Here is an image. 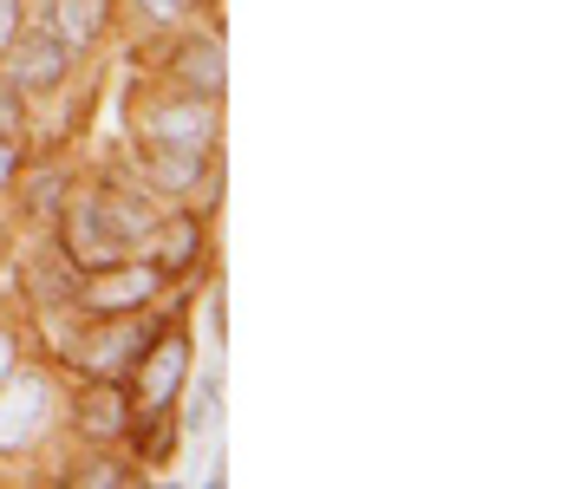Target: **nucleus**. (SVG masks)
<instances>
[{"label":"nucleus","instance_id":"nucleus-1","mask_svg":"<svg viewBox=\"0 0 561 489\" xmlns=\"http://www.w3.org/2000/svg\"><path fill=\"white\" fill-rule=\"evenodd\" d=\"M46 418H53V385L33 379V372H7L0 379V451H33L46 438Z\"/></svg>","mask_w":561,"mask_h":489},{"label":"nucleus","instance_id":"nucleus-2","mask_svg":"<svg viewBox=\"0 0 561 489\" xmlns=\"http://www.w3.org/2000/svg\"><path fill=\"white\" fill-rule=\"evenodd\" d=\"M138 398L144 411H170L176 405V392L190 385V339L183 333H163V339H150L138 352Z\"/></svg>","mask_w":561,"mask_h":489},{"label":"nucleus","instance_id":"nucleus-3","mask_svg":"<svg viewBox=\"0 0 561 489\" xmlns=\"http://www.w3.org/2000/svg\"><path fill=\"white\" fill-rule=\"evenodd\" d=\"M157 288H163V275L150 261H112V268H92L79 301L92 314H138L144 301H157Z\"/></svg>","mask_w":561,"mask_h":489},{"label":"nucleus","instance_id":"nucleus-4","mask_svg":"<svg viewBox=\"0 0 561 489\" xmlns=\"http://www.w3.org/2000/svg\"><path fill=\"white\" fill-rule=\"evenodd\" d=\"M7 79L20 85V92H53V85H66V66H72V46L59 39V33H20L13 46H7Z\"/></svg>","mask_w":561,"mask_h":489},{"label":"nucleus","instance_id":"nucleus-5","mask_svg":"<svg viewBox=\"0 0 561 489\" xmlns=\"http://www.w3.org/2000/svg\"><path fill=\"white\" fill-rule=\"evenodd\" d=\"M144 346H150V339H144V326L131 321V314H125V321L105 314V326L79 346V365H85V379H125V372L138 365Z\"/></svg>","mask_w":561,"mask_h":489},{"label":"nucleus","instance_id":"nucleus-6","mask_svg":"<svg viewBox=\"0 0 561 489\" xmlns=\"http://www.w3.org/2000/svg\"><path fill=\"white\" fill-rule=\"evenodd\" d=\"M72 424L92 438V444H118L131 431V398L118 392V379H92L79 398H72Z\"/></svg>","mask_w":561,"mask_h":489},{"label":"nucleus","instance_id":"nucleus-7","mask_svg":"<svg viewBox=\"0 0 561 489\" xmlns=\"http://www.w3.org/2000/svg\"><path fill=\"white\" fill-rule=\"evenodd\" d=\"M144 138H150V144H209V138H216V112H209V98H196V92L176 98V105L163 98V105L144 112Z\"/></svg>","mask_w":561,"mask_h":489},{"label":"nucleus","instance_id":"nucleus-8","mask_svg":"<svg viewBox=\"0 0 561 489\" xmlns=\"http://www.w3.org/2000/svg\"><path fill=\"white\" fill-rule=\"evenodd\" d=\"M66 261H79L85 275L92 268H112V261H125V242L99 222V209L92 202H79V209H66Z\"/></svg>","mask_w":561,"mask_h":489},{"label":"nucleus","instance_id":"nucleus-9","mask_svg":"<svg viewBox=\"0 0 561 489\" xmlns=\"http://www.w3.org/2000/svg\"><path fill=\"white\" fill-rule=\"evenodd\" d=\"M144 242H150V268H157V275H183V268H196V255H203L196 216H157V222L144 229Z\"/></svg>","mask_w":561,"mask_h":489},{"label":"nucleus","instance_id":"nucleus-10","mask_svg":"<svg viewBox=\"0 0 561 489\" xmlns=\"http://www.w3.org/2000/svg\"><path fill=\"white\" fill-rule=\"evenodd\" d=\"M92 209H99V222L131 248V242H144V229L157 222V209H150V196L144 189H125V183H112V189H99L92 196Z\"/></svg>","mask_w":561,"mask_h":489},{"label":"nucleus","instance_id":"nucleus-11","mask_svg":"<svg viewBox=\"0 0 561 489\" xmlns=\"http://www.w3.org/2000/svg\"><path fill=\"white\" fill-rule=\"evenodd\" d=\"M176 85H190L196 98H222V79H229V66H222V46L216 39H190L183 53H176Z\"/></svg>","mask_w":561,"mask_h":489},{"label":"nucleus","instance_id":"nucleus-12","mask_svg":"<svg viewBox=\"0 0 561 489\" xmlns=\"http://www.w3.org/2000/svg\"><path fill=\"white\" fill-rule=\"evenodd\" d=\"M209 170V144H150V183L157 189H196Z\"/></svg>","mask_w":561,"mask_h":489},{"label":"nucleus","instance_id":"nucleus-13","mask_svg":"<svg viewBox=\"0 0 561 489\" xmlns=\"http://www.w3.org/2000/svg\"><path fill=\"white\" fill-rule=\"evenodd\" d=\"M53 33L79 53L105 33V0H53Z\"/></svg>","mask_w":561,"mask_h":489},{"label":"nucleus","instance_id":"nucleus-14","mask_svg":"<svg viewBox=\"0 0 561 489\" xmlns=\"http://www.w3.org/2000/svg\"><path fill=\"white\" fill-rule=\"evenodd\" d=\"M59 196H66V176H59V170L33 176V183H26V216H59Z\"/></svg>","mask_w":561,"mask_h":489},{"label":"nucleus","instance_id":"nucleus-15","mask_svg":"<svg viewBox=\"0 0 561 489\" xmlns=\"http://www.w3.org/2000/svg\"><path fill=\"white\" fill-rule=\"evenodd\" d=\"M20 125H26V92L0 79V138H20Z\"/></svg>","mask_w":561,"mask_h":489},{"label":"nucleus","instance_id":"nucleus-16","mask_svg":"<svg viewBox=\"0 0 561 489\" xmlns=\"http://www.w3.org/2000/svg\"><path fill=\"white\" fill-rule=\"evenodd\" d=\"M72 484H79V489H112V484H131V477H125V470H118L112 457H99V464H85V470H79Z\"/></svg>","mask_w":561,"mask_h":489},{"label":"nucleus","instance_id":"nucleus-17","mask_svg":"<svg viewBox=\"0 0 561 489\" xmlns=\"http://www.w3.org/2000/svg\"><path fill=\"white\" fill-rule=\"evenodd\" d=\"M26 33V0H0V59H7V46Z\"/></svg>","mask_w":561,"mask_h":489},{"label":"nucleus","instance_id":"nucleus-18","mask_svg":"<svg viewBox=\"0 0 561 489\" xmlns=\"http://www.w3.org/2000/svg\"><path fill=\"white\" fill-rule=\"evenodd\" d=\"M20 183V138H0V196Z\"/></svg>","mask_w":561,"mask_h":489},{"label":"nucleus","instance_id":"nucleus-19","mask_svg":"<svg viewBox=\"0 0 561 489\" xmlns=\"http://www.w3.org/2000/svg\"><path fill=\"white\" fill-rule=\"evenodd\" d=\"M138 7L150 13V20H183V13H190L196 0H138Z\"/></svg>","mask_w":561,"mask_h":489},{"label":"nucleus","instance_id":"nucleus-20","mask_svg":"<svg viewBox=\"0 0 561 489\" xmlns=\"http://www.w3.org/2000/svg\"><path fill=\"white\" fill-rule=\"evenodd\" d=\"M7 372H13V333L0 326V379H7Z\"/></svg>","mask_w":561,"mask_h":489}]
</instances>
